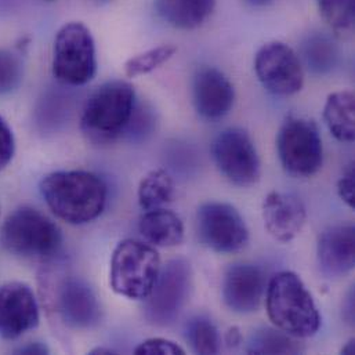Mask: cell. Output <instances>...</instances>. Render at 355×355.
Wrapping results in <instances>:
<instances>
[{"mask_svg": "<svg viewBox=\"0 0 355 355\" xmlns=\"http://www.w3.org/2000/svg\"><path fill=\"white\" fill-rule=\"evenodd\" d=\"M40 193L58 218L80 225L101 216L108 191L103 178L92 172L62 171L42 178Z\"/></svg>", "mask_w": 355, "mask_h": 355, "instance_id": "obj_1", "label": "cell"}, {"mask_svg": "<svg viewBox=\"0 0 355 355\" xmlns=\"http://www.w3.org/2000/svg\"><path fill=\"white\" fill-rule=\"evenodd\" d=\"M270 321L297 339L314 336L321 327V315L313 295L292 271H281L271 278L266 296Z\"/></svg>", "mask_w": 355, "mask_h": 355, "instance_id": "obj_2", "label": "cell"}, {"mask_svg": "<svg viewBox=\"0 0 355 355\" xmlns=\"http://www.w3.org/2000/svg\"><path fill=\"white\" fill-rule=\"evenodd\" d=\"M136 111V90L125 80H110L87 98L80 119L90 141L111 143L130 126Z\"/></svg>", "mask_w": 355, "mask_h": 355, "instance_id": "obj_3", "label": "cell"}, {"mask_svg": "<svg viewBox=\"0 0 355 355\" xmlns=\"http://www.w3.org/2000/svg\"><path fill=\"white\" fill-rule=\"evenodd\" d=\"M43 306L72 329H90L101 321V307L93 289L76 275L44 270L40 275Z\"/></svg>", "mask_w": 355, "mask_h": 355, "instance_id": "obj_4", "label": "cell"}, {"mask_svg": "<svg viewBox=\"0 0 355 355\" xmlns=\"http://www.w3.org/2000/svg\"><path fill=\"white\" fill-rule=\"evenodd\" d=\"M0 243L11 254L51 260L62 246L58 225L35 207L22 206L14 210L3 223Z\"/></svg>", "mask_w": 355, "mask_h": 355, "instance_id": "obj_5", "label": "cell"}, {"mask_svg": "<svg viewBox=\"0 0 355 355\" xmlns=\"http://www.w3.org/2000/svg\"><path fill=\"white\" fill-rule=\"evenodd\" d=\"M161 268V256L153 245L136 239L121 241L111 257V288L126 299L146 300Z\"/></svg>", "mask_w": 355, "mask_h": 355, "instance_id": "obj_6", "label": "cell"}, {"mask_svg": "<svg viewBox=\"0 0 355 355\" xmlns=\"http://www.w3.org/2000/svg\"><path fill=\"white\" fill-rule=\"evenodd\" d=\"M96 71V43L90 29L82 22L62 25L54 39V78L68 86H83L94 78Z\"/></svg>", "mask_w": 355, "mask_h": 355, "instance_id": "obj_7", "label": "cell"}, {"mask_svg": "<svg viewBox=\"0 0 355 355\" xmlns=\"http://www.w3.org/2000/svg\"><path fill=\"white\" fill-rule=\"evenodd\" d=\"M277 150L284 169L295 178L314 176L322 168V139L311 119L288 116L278 132Z\"/></svg>", "mask_w": 355, "mask_h": 355, "instance_id": "obj_8", "label": "cell"}, {"mask_svg": "<svg viewBox=\"0 0 355 355\" xmlns=\"http://www.w3.org/2000/svg\"><path fill=\"white\" fill-rule=\"evenodd\" d=\"M192 288L191 266L184 259L168 261L146 299L144 314L150 324L169 327L176 322L185 307Z\"/></svg>", "mask_w": 355, "mask_h": 355, "instance_id": "obj_9", "label": "cell"}, {"mask_svg": "<svg viewBox=\"0 0 355 355\" xmlns=\"http://www.w3.org/2000/svg\"><path fill=\"white\" fill-rule=\"evenodd\" d=\"M196 228L205 246L217 253H235L243 249L249 231L239 211L230 203L206 202L196 211Z\"/></svg>", "mask_w": 355, "mask_h": 355, "instance_id": "obj_10", "label": "cell"}, {"mask_svg": "<svg viewBox=\"0 0 355 355\" xmlns=\"http://www.w3.org/2000/svg\"><path fill=\"white\" fill-rule=\"evenodd\" d=\"M254 71L263 87L275 96H293L304 85V71L299 55L282 42H268L259 49L254 57Z\"/></svg>", "mask_w": 355, "mask_h": 355, "instance_id": "obj_11", "label": "cell"}, {"mask_svg": "<svg viewBox=\"0 0 355 355\" xmlns=\"http://www.w3.org/2000/svg\"><path fill=\"white\" fill-rule=\"evenodd\" d=\"M211 155L224 178L238 187L260 178V159L250 136L239 128L223 130L211 144Z\"/></svg>", "mask_w": 355, "mask_h": 355, "instance_id": "obj_12", "label": "cell"}, {"mask_svg": "<svg viewBox=\"0 0 355 355\" xmlns=\"http://www.w3.org/2000/svg\"><path fill=\"white\" fill-rule=\"evenodd\" d=\"M39 303L32 288L22 282L0 286V336L15 340L39 325Z\"/></svg>", "mask_w": 355, "mask_h": 355, "instance_id": "obj_13", "label": "cell"}, {"mask_svg": "<svg viewBox=\"0 0 355 355\" xmlns=\"http://www.w3.org/2000/svg\"><path fill=\"white\" fill-rule=\"evenodd\" d=\"M266 292L263 271L252 264H232L223 278L221 295L225 306L238 314H249L259 309Z\"/></svg>", "mask_w": 355, "mask_h": 355, "instance_id": "obj_14", "label": "cell"}, {"mask_svg": "<svg viewBox=\"0 0 355 355\" xmlns=\"http://www.w3.org/2000/svg\"><path fill=\"white\" fill-rule=\"evenodd\" d=\"M192 97L195 110L202 118L218 121L231 111L235 92L221 71L213 67H203L193 76Z\"/></svg>", "mask_w": 355, "mask_h": 355, "instance_id": "obj_15", "label": "cell"}, {"mask_svg": "<svg viewBox=\"0 0 355 355\" xmlns=\"http://www.w3.org/2000/svg\"><path fill=\"white\" fill-rule=\"evenodd\" d=\"M263 220L266 230L274 239L291 242L303 230L307 210L295 193L272 191L264 198Z\"/></svg>", "mask_w": 355, "mask_h": 355, "instance_id": "obj_16", "label": "cell"}, {"mask_svg": "<svg viewBox=\"0 0 355 355\" xmlns=\"http://www.w3.org/2000/svg\"><path fill=\"white\" fill-rule=\"evenodd\" d=\"M317 257L321 272L332 279L347 275L355 266V228L336 224L327 228L318 239Z\"/></svg>", "mask_w": 355, "mask_h": 355, "instance_id": "obj_17", "label": "cell"}, {"mask_svg": "<svg viewBox=\"0 0 355 355\" xmlns=\"http://www.w3.org/2000/svg\"><path fill=\"white\" fill-rule=\"evenodd\" d=\"M139 231L153 246L173 248L184 241V224L178 213L159 207L146 210L140 217Z\"/></svg>", "mask_w": 355, "mask_h": 355, "instance_id": "obj_18", "label": "cell"}, {"mask_svg": "<svg viewBox=\"0 0 355 355\" xmlns=\"http://www.w3.org/2000/svg\"><path fill=\"white\" fill-rule=\"evenodd\" d=\"M216 0H155L159 17L178 29H195L213 12Z\"/></svg>", "mask_w": 355, "mask_h": 355, "instance_id": "obj_19", "label": "cell"}, {"mask_svg": "<svg viewBox=\"0 0 355 355\" xmlns=\"http://www.w3.org/2000/svg\"><path fill=\"white\" fill-rule=\"evenodd\" d=\"M355 97L352 92H335L328 96L324 107V119L334 135L342 143H353L355 139Z\"/></svg>", "mask_w": 355, "mask_h": 355, "instance_id": "obj_20", "label": "cell"}, {"mask_svg": "<svg viewBox=\"0 0 355 355\" xmlns=\"http://www.w3.org/2000/svg\"><path fill=\"white\" fill-rule=\"evenodd\" d=\"M304 350L297 338L281 329L261 328L254 331L246 345L249 354H300Z\"/></svg>", "mask_w": 355, "mask_h": 355, "instance_id": "obj_21", "label": "cell"}, {"mask_svg": "<svg viewBox=\"0 0 355 355\" xmlns=\"http://www.w3.org/2000/svg\"><path fill=\"white\" fill-rule=\"evenodd\" d=\"M175 196V181L172 176L164 171L157 169L150 172L140 181L137 198L141 209L153 210L172 202Z\"/></svg>", "mask_w": 355, "mask_h": 355, "instance_id": "obj_22", "label": "cell"}, {"mask_svg": "<svg viewBox=\"0 0 355 355\" xmlns=\"http://www.w3.org/2000/svg\"><path fill=\"white\" fill-rule=\"evenodd\" d=\"M185 339L196 354L213 355L220 352L221 340L218 331L206 317L196 315L185 324Z\"/></svg>", "mask_w": 355, "mask_h": 355, "instance_id": "obj_23", "label": "cell"}, {"mask_svg": "<svg viewBox=\"0 0 355 355\" xmlns=\"http://www.w3.org/2000/svg\"><path fill=\"white\" fill-rule=\"evenodd\" d=\"M178 51L176 46L172 44H161L144 53H140L132 58H129L125 64V73L128 78H137L141 75H147L161 65L168 62Z\"/></svg>", "mask_w": 355, "mask_h": 355, "instance_id": "obj_24", "label": "cell"}, {"mask_svg": "<svg viewBox=\"0 0 355 355\" xmlns=\"http://www.w3.org/2000/svg\"><path fill=\"white\" fill-rule=\"evenodd\" d=\"M304 58L314 72L324 73L335 67L338 51L335 44L324 36H313L304 46Z\"/></svg>", "mask_w": 355, "mask_h": 355, "instance_id": "obj_25", "label": "cell"}, {"mask_svg": "<svg viewBox=\"0 0 355 355\" xmlns=\"http://www.w3.org/2000/svg\"><path fill=\"white\" fill-rule=\"evenodd\" d=\"M324 19L335 31H347L355 18V0H317Z\"/></svg>", "mask_w": 355, "mask_h": 355, "instance_id": "obj_26", "label": "cell"}, {"mask_svg": "<svg viewBox=\"0 0 355 355\" xmlns=\"http://www.w3.org/2000/svg\"><path fill=\"white\" fill-rule=\"evenodd\" d=\"M22 61L14 53L0 49V96L14 92L22 82Z\"/></svg>", "mask_w": 355, "mask_h": 355, "instance_id": "obj_27", "label": "cell"}, {"mask_svg": "<svg viewBox=\"0 0 355 355\" xmlns=\"http://www.w3.org/2000/svg\"><path fill=\"white\" fill-rule=\"evenodd\" d=\"M135 354L139 355H182L185 350L178 346V343L164 339V338H154L140 343L135 349Z\"/></svg>", "mask_w": 355, "mask_h": 355, "instance_id": "obj_28", "label": "cell"}, {"mask_svg": "<svg viewBox=\"0 0 355 355\" xmlns=\"http://www.w3.org/2000/svg\"><path fill=\"white\" fill-rule=\"evenodd\" d=\"M15 153V140L11 128L0 116V172L8 166Z\"/></svg>", "mask_w": 355, "mask_h": 355, "instance_id": "obj_29", "label": "cell"}, {"mask_svg": "<svg viewBox=\"0 0 355 355\" xmlns=\"http://www.w3.org/2000/svg\"><path fill=\"white\" fill-rule=\"evenodd\" d=\"M338 193L340 199L352 209L355 207V169L352 164L346 173L338 182Z\"/></svg>", "mask_w": 355, "mask_h": 355, "instance_id": "obj_30", "label": "cell"}, {"mask_svg": "<svg viewBox=\"0 0 355 355\" xmlns=\"http://www.w3.org/2000/svg\"><path fill=\"white\" fill-rule=\"evenodd\" d=\"M224 342H225L228 349H238L242 345V334H241L239 328H236V327L230 328L225 332Z\"/></svg>", "mask_w": 355, "mask_h": 355, "instance_id": "obj_31", "label": "cell"}, {"mask_svg": "<svg viewBox=\"0 0 355 355\" xmlns=\"http://www.w3.org/2000/svg\"><path fill=\"white\" fill-rule=\"evenodd\" d=\"M15 353H17V354L42 355L49 354L50 350H49L44 345H42V343H31V345H28V346H25V347L18 349Z\"/></svg>", "mask_w": 355, "mask_h": 355, "instance_id": "obj_32", "label": "cell"}, {"mask_svg": "<svg viewBox=\"0 0 355 355\" xmlns=\"http://www.w3.org/2000/svg\"><path fill=\"white\" fill-rule=\"evenodd\" d=\"M355 353V342L354 339H352L343 349H342V354L352 355Z\"/></svg>", "mask_w": 355, "mask_h": 355, "instance_id": "obj_33", "label": "cell"}, {"mask_svg": "<svg viewBox=\"0 0 355 355\" xmlns=\"http://www.w3.org/2000/svg\"><path fill=\"white\" fill-rule=\"evenodd\" d=\"M90 354L92 355H98V354H116L114 350H111V349H104V347H97V349H94V350H92L90 352Z\"/></svg>", "mask_w": 355, "mask_h": 355, "instance_id": "obj_34", "label": "cell"}, {"mask_svg": "<svg viewBox=\"0 0 355 355\" xmlns=\"http://www.w3.org/2000/svg\"><path fill=\"white\" fill-rule=\"evenodd\" d=\"M248 1H250L254 6H267V4H270L274 0H248Z\"/></svg>", "mask_w": 355, "mask_h": 355, "instance_id": "obj_35", "label": "cell"}]
</instances>
